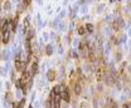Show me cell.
Segmentation results:
<instances>
[{
    "label": "cell",
    "instance_id": "6da1fadb",
    "mask_svg": "<svg viewBox=\"0 0 131 108\" xmlns=\"http://www.w3.org/2000/svg\"><path fill=\"white\" fill-rule=\"evenodd\" d=\"M3 59L5 60V62H8V60H10V58L13 57V53H11V50L9 49V48H6L4 52H3Z\"/></svg>",
    "mask_w": 131,
    "mask_h": 108
},
{
    "label": "cell",
    "instance_id": "7a4b0ae2",
    "mask_svg": "<svg viewBox=\"0 0 131 108\" xmlns=\"http://www.w3.org/2000/svg\"><path fill=\"white\" fill-rule=\"evenodd\" d=\"M45 75H47V79H48L49 82H53V80H56V78H57V73H56V71H53V69H49Z\"/></svg>",
    "mask_w": 131,
    "mask_h": 108
},
{
    "label": "cell",
    "instance_id": "3957f363",
    "mask_svg": "<svg viewBox=\"0 0 131 108\" xmlns=\"http://www.w3.org/2000/svg\"><path fill=\"white\" fill-rule=\"evenodd\" d=\"M44 52H45V54H47L48 57H52L53 53H54V48H53V45H52V44H47L45 48H44Z\"/></svg>",
    "mask_w": 131,
    "mask_h": 108
},
{
    "label": "cell",
    "instance_id": "277c9868",
    "mask_svg": "<svg viewBox=\"0 0 131 108\" xmlns=\"http://www.w3.org/2000/svg\"><path fill=\"white\" fill-rule=\"evenodd\" d=\"M24 67H25V64L23 62H20L19 59H15V71L24 72Z\"/></svg>",
    "mask_w": 131,
    "mask_h": 108
},
{
    "label": "cell",
    "instance_id": "5b68a950",
    "mask_svg": "<svg viewBox=\"0 0 131 108\" xmlns=\"http://www.w3.org/2000/svg\"><path fill=\"white\" fill-rule=\"evenodd\" d=\"M9 40H10V30H4L1 41H3L4 44H8V43H9Z\"/></svg>",
    "mask_w": 131,
    "mask_h": 108
},
{
    "label": "cell",
    "instance_id": "8992f818",
    "mask_svg": "<svg viewBox=\"0 0 131 108\" xmlns=\"http://www.w3.org/2000/svg\"><path fill=\"white\" fill-rule=\"evenodd\" d=\"M10 68H11V67H10V63H9V60H8V62H5V66H4L3 68H0V74H3V75H6Z\"/></svg>",
    "mask_w": 131,
    "mask_h": 108
},
{
    "label": "cell",
    "instance_id": "52a82bcc",
    "mask_svg": "<svg viewBox=\"0 0 131 108\" xmlns=\"http://www.w3.org/2000/svg\"><path fill=\"white\" fill-rule=\"evenodd\" d=\"M59 97H61V99H63V101H66V102H69V101H71V97H69V93H68V91H67V89L61 92Z\"/></svg>",
    "mask_w": 131,
    "mask_h": 108
},
{
    "label": "cell",
    "instance_id": "ba28073f",
    "mask_svg": "<svg viewBox=\"0 0 131 108\" xmlns=\"http://www.w3.org/2000/svg\"><path fill=\"white\" fill-rule=\"evenodd\" d=\"M34 36H35V30L34 29H28L25 32V39L27 40H32Z\"/></svg>",
    "mask_w": 131,
    "mask_h": 108
},
{
    "label": "cell",
    "instance_id": "9c48e42d",
    "mask_svg": "<svg viewBox=\"0 0 131 108\" xmlns=\"http://www.w3.org/2000/svg\"><path fill=\"white\" fill-rule=\"evenodd\" d=\"M116 23H117L119 29H124V28H125V21H124V19H122L121 16H119V18L116 19Z\"/></svg>",
    "mask_w": 131,
    "mask_h": 108
},
{
    "label": "cell",
    "instance_id": "30bf717a",
    "mask_svg": "<svg viewBox=\"0 0 131 108\" xmlns=\"http://www.w3.org/2000/svg\"><path fill=\"white\" fill-rule=\"evenodd\" d=\"M83 27H85L86 32H88V33H93V32H95V25L91 24V23H87V24L83 25Z\"/></svg>",
    "mask_w": 131,
    "mask_h": 108
},
{
    "label": "cell",
    "instance_id": "8fae6325",
    "mask_svg": "<svg viewBox=\"0 0 131 108\" xmlns=\"http://www.w3.org/2000/svg\"><path fill=\"white\" fill-rule=\"evenodd\" d=\"M69 57H71L72 59H77V58H78V53H77V50H76L74 48L69 50Z\"/></svg>",
    "mask_w": 131,
    "mask_h": 108
},
{
    "label": "cell",
    "instance_id": "7c38bea8",
    "mask_svg": "<svg viewBox=\"0 0 131 108\" xmlns=\"http://www.w3.org/2000/svg\"><path fill=\"white\" fill-rule=\"evenodd\" d=\"M79 44H81V41H79V39L78 38H74L73 40H72V47L76 49V48H78L79 47Z\"/></svg>",
    "mask_w": 131,
    "mask_h": 108
},
{
    "label": "cell",
    "instance_id": "4fadbf2b",
    "mask_svg": "<svg viewBox=\"0 0 131 108\" xmlns=\"http://www.w3.org/2000/svg\"><path fill=\"white\" fill-rule=\"evenodd\" d=\"M14 83H15L17 89H22V88H23V85H24V84H23V82H22V79H15V82H14Z\"/></svg>",
    "mask_w": 131,
    "mask_h": 108
},
{
    "label": "cell",
    "instance_id": "5bb4252c",
    "mask_svg": "<svg viewBox=\"0 0 131 108\" xmlns=\"http://www.w3.org/2000/svg\"><path fill=\"white\" fill-rule=\"evenodd\" d=\"M49 40V33H47V32H43V34H42V43L43 41H48Z\"/></svg>",
    "mask_w": 131,
    "mask_h": 108
},
{
    "label": "cell",
    "instance_id": "9a60e30c",
    "mask_svg": "<svg viewBox=\"0 0 131 108\" xmlns=\"http://www.w3.org/2000/svg\"><path fill=\"white\" fill-rule=\"evenodd\" d=\"M10 8H11V3L10 1H5L3 4V9L4 10H10Z\"/></svg>",
    "mask_w": 131,
    "mask_h": 108
},
{
    "label": "cell",
    "instance_id": "2e32d148",
    "mask_svg": "<svg viewBox=\"0 0 131 108\" xmlns=\"http://www.w3.org/2000/svg\"><path fill=\"white\" fill-rule=\"evenodd\" d=\"M81 92H82L81 84H76V85H74V93H76V94H81Z\"/></svg>",
    "mask_w": 131,
    "mask_h": 108
},
{
    "label": "cell",
    "instance_id": "e0dca14e",
    "mask_svg": "<svg viewBox=\"0 0 131 108\" xmlns=\"http://www.w3.org/2000/svg\"><path fill=\"white\" fill-rule=\"evenodd\" d=\"M38 71H39V67H38L37 62H34V63L32 64V72L34 73V74H37V73H38Z\"/></svg>",
    "mask_w": 131,
    "mask_h": 108
},
{
    "label": "cell",
    "instance_id": "ac0fdd59",
    "mask_svg": "<svg viewBox=\"0 0 131 108\" xmlns=\"http://www.w3.org/2000/svg\"><path fill=\"white\" fill-rule=\"evenodd\" d=\"M25 8H27V6H25L24 4H19V5H18V9H17V11H18V14H20V13H23Z\"/></svg>",
    "mask_w": 131,
    "mask_h": 108
},
{
    "label": "cell",
    "instance_id": "d6986e66",
    "mask_svg": "<svg viewBox=\"0 0 131 108\" xmlns=\"http://www.w3.org/2000/svg\"><path fill=\"white\" fill-rule=\"evenodd\" d=\"M59 23H61V18H56L54 19V21L52 23V25H53V28H58V25H59Z\"/></svg>",
    "mask_w": 131,
    "mask_h": 108
},
{
    "label": "cell",
    "instance_id": "ffe728a7",
    "mask_svg": "<svg viewBox=\"0 0 131 108\" xmlns=\"http://www.w3.org/2000/svg\"><path fill=\"white\" fill-rule=\"evenodd\" d=\"M23 92H22V89H17V93H15V98L17 99H22L23 97Z\"/></svg>",
    "mask_w": 131,
    "mask_h": 108
},
{
    "label": "cell",
    "instance_id": "44dd1931",
    "mask_svg": "<svg viewBox=\"0 0 131 108\" xmlns=\"http://www.w3.org/2000/svg\"><path fill=\"white\" fill-rule=\"evenodd\" d=\"M37 21H38V28H39V29H40V28H43V27H42V24H43V23H42L40 14H37Z\"/></svg>",
    "mask_w": 131,
    "mask_h": 108
},
{
    "label": "cell",
    "instance_id": "7402d4cb",
    "mask_svg": "<svg viewBox=\"0 0 131 108\" xmlns=\"http://www.w3.org/2000/svg\"><path fill=\"white\" fill-rule=\"evenodd\" d=\"M87 11H88V6H87V5H82V6H81V13H82L83 15H86Z\"/></svg>",
    "mask_w": 131,
    "mask_h": 108
},
{
    "label": "cell",
    "instance_id": "603a6c76",
    "mask_svg": "<svg viewBox=\"0 0 131 108\" xmlns=\"http://www.w3.org/2000/svg\"><path fill=\"white\" fill-rule=\"evenodd\" d=\"M77 33H78L79 35L86 34V29H85V27H79V28H78V30H77Z\"/></svg>",
    "mask_w": 131,
    "mask_h": 108
},
{
    "label": "cell",
    "instance_id": "cb8c5ba5",
    "mask_svg": "<svg viewBox=\"0 0 131 108\" xmlns=\"http://www.w3.org/2000/svg\"><path fill=\"white\" fill-rule=\"evenodd\" d=\"M25 106V98H22L19 99V104H18V108H24Z\"/></svg>",
    "mask_w": 131,
    "mask_h": 108
},
{
    "label": "cell",
    "instance_id": "d4e9b609",
    "mask_svg": "<svg viewBox=\"0 0 131 108\" xmlns=\"http://www.w3.org/2000/svg\"><path fill=\"white\" fill-rule=\"evenodd\" d=\"M58 29H59L61 32H64V30H67V25H66V24H63V23H59Z\"/></svg>",
    "mask_w": 131,
    "mask_h": 108
},
{
    "label": "cell",
    "instance_id": "484cf974",
    "mask_svg": "<svg viewBox=\"0 0 131 108\" xmlns=\"http://www.w3.org/2000/svg\"><path fill=\"white\" fill-rule=\"evenodd\" d=\"M121 59H122V54H121V53L119 52V53L116 54V57H115V60H116V62H120Z\"/></svg>",
    "mask_w": 131,
    "mask_h": 108
},
{
    "label": "cell",
    "instance_id": "4316f807",
    "mask_svg": "<svg viewBox=\"0 0 131 108\" xmlns=\"http://www.w3.org/2000/svg\"><path fill=\"white\" fill-rule=\"evenodd\" d=\"M126 40H127V35H121V39H120V43H122V44H125L126 43Z\"/></svg>",
    "mask_w": 131,
    "mask_h": 108
},
{
    "label": "cell",
    "instance_id": "83f0119b",
    "mask_svg": "<svg viewBox=\"0 0 131 108\" xmlns=\"http://www.w3.org/2000/svg\"><path fill=\"white\" fill-rule=\"evenodd\" d=\"M103 8H105V5H102V4H101V5H98L97 6V13L98 14H101V13L103 11Z\"/></svg>",
    "mask_w": 131,
    "mask_h": 108
},
{
    "label": "cell",
    "instance_id": "f1b7e54d",
    "mask_svg": "<svg viewBox=\"0 0 131 108\" xmlns=\"http://www.w3.org/2000/svg\"><path fill=\"white\" fill-rule=\"evenodd\" d=\"M10 75H11V82H15V72L11 71V72H10Z\"/></svg>",
    "mask_w": 131,
    "mask_h": 108
},
{
    "label": "cell",
    "instance_id": "f546056e",
    "mask_svg": "<svg viewBox=\"0 0 131 108\" xmlns=\"http://www.w3.org/2000/svg\"><path fill=\"white\" fill-rule=\"evenodd\" d=\"M64 15H66V10H62V11L59 13V15H58V18H61V19H62V18H64Z\"/></svg>",
    "mask_w": 131,
    "mask_h": 108
},
{
    "label": "cell",
    "instance_id": "4dcf8cb0",
    "mask_svg": "<svg viewBox=\"0 0 131 108\" xmlns=\"http://www.w3.org/2000/svg\"><path fill=\"white\" fill-rule=\"evenodd\" d=\"M30 3H32V0H23V4H24L25 6H28V5H30Z\"/></svg>",
    "mask_w": 131,
    "mask_h": 108
},
{
    "label": "cell",
    "instance_id": "1f68e13d",
    "mask_svg": "<svg viewBox=\"0 0 131 108\" xmlns=\"http://www.w3.org/2000/svg\"><path fill=\"white\" fill-rule=\"evenodd\" d=\"M58 53H59V54H61V55H63V48H62V47H61V45H59V47H58Z\"/></svg>",
    "mask_w": 131,
    "mask_h": 108
},
{
    "label": "cell",
    "instance_id": "d6a6232c",
    "mask_svg": "<svg viewBox=\"0 0 131 108\" xmlns=\"http://www.w3.org/2000/svg\"><path fill=\"white\" fill-rule=\"evenodd\" d=\"M69 29H71V30H72V29H74V23H73V20L69 23Z\"/></svg>",
    "mask_w": 131,
    "mask_h": 108
},
{
    "label": "cell",
    "instance_id": "836d02e7",
    "mask_svg": "<svg viewBox=\"0 0 131 108\" xmlns=\"http://www.w3.org/2000/svg\"><path fill=\"white\" fill-rule=\"evenodd\" d=\"M124 108H130V103H129V102L125 103V104H124Z\"/></svg>",
    "mask_w": 131,
    "mask_h": 108
},
{
    "label": "cell",
    "instance_id": "e575fe53",
    "mask_svg": "<svg viewBox=\"0 0 131 108\" xmlns=\"http://www.w3.org/2000/svg\"><path fill=\"white\" fill-rule=\"evenodd\" d=\"M34 99H35V92L32 93V101H34Z\"/></svg>",
    "mask_w": 131,
    "mask_h": 108
},
{
    "label": "cell",
    "instance_id": "d590c367",
    "mask_svg": "<svg viewBox=\"0 0 131 108\" xmlns=\"http://www.w3.org/2000/svg\"><path fill=\"white\" fill-rule=\"evenodd\" d=\"M37 3H38V4H42V0H37Z\"/></svg>",
    "mask_w": 131,
    "mask_h": 108
},
{
    "label": "cell",
    "instance_id": "8d00e7d4",
    "mask_svg": "<svg viewBox=\"0 0 131 108\" xmlns=\"http://www.w3.org/2000/svg\"><path fill=\"white\" fill-rule=\"evenodd\" d=\"M1 87H3V83H1V82H0V88H1Z\"/></svg>",
    "mask_w": 131,
    "mask_h": 108
},
{
    "label": "cell",
    "instance_id": "74e56055",
    "mask_svg": "<svg viewBox=\"0 0 131 108\" xmlns=\"http://www.w3.org/2000/svg\"><path fill=\"white\" fill-rule=\"evenodd\" d=\"M28 108H33V106H29V107H28Z\"/></svg>",
    "mask_w": 131,
    "mask_h": 108
},
{
    "label": "cell",
    "instance_id": "f35d334b",
    "mask_svg": "<svg viewBox=\"0 0 131 108\" xmlns=\"http://www.w3.org/2000/svg\"><path fill=\"white\" fill-rule=\"evenodd\" d=\"M0 30H1V28H0Z\"/></svg>",
    "mask_w": 131,
    "mask_h": 108
},
{
    "label": "cell",
    "instance_id": "ab89813d",
    "mask_svg": "<svg viewBox=\"0 0 131 108\" xmlns=\"http://www.w3.org/2000/svg\"><path fill=\"white\" fill-rule=\"evenodd\" d=\"M39 108H42V107H39Z\"/></svg>",
    "mask_w": 131,
    "mask_h": 108
}]
</instances>
